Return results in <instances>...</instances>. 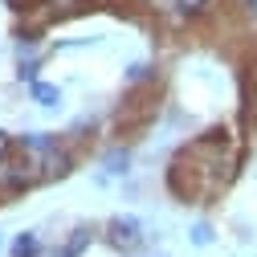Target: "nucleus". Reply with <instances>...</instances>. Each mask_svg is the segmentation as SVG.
I'll use <instances>...</instances> for the list:
<instances>
[{"instance_id":"f257e3e1","label":"nucleus","mask_w":257,"mask_h":257,"mask_svg":"<svg viewBox=\"0 0 257 257\" xmlns=\"http://www.w3.org/2000/svg\"><path fill=\"white\" fill-rule=\"evenodd\" d=\"M139 241H143V233H139V220H135V216H114V220H110V245H114V249L131 253Z\"/></svg>"},{"instance_id":"39448f33","label":"nucleus","mask_w":257,"mask_h":257,"mask_svg":"<svg viewBox=\"0 0 257 257\" xmlns=\"http://www.w3.org/2000/svg\"><path fill=\"white\" fill-rule=\"evenodd\" d=\"M25 147L33 151V155H45V151H53V135H25Z\"/></svg>"},{"instance_id":"1a4fd4ad","label":"nucleus","mask_w":257,"mask_h":257,"mask_svg":"<svg viewBox=\"0 0 257 257\" xmlns=\"http://www.w3.org/2000/svg\"><path fill=\"white\" fill-rule=\"evenodd\" d=\"M147 78V66H131V70H126V82H143Z\"/></svg>"},{"instance_id":"9d476101","label":"nucleus","mask_w":257,"mask_h":257,"mask_svg":"<svg viewBox=\"0 0 257 257\" xmlns=\"http://www.w3.org/2000/svg\"><path fill=\"white\" fill-rule=\"evenodd\" d=\"M9 151H13V139H9L5 131H0V164H5V159H9Z\"/></svg>"},{"instance_id":"0eeeda50","label":"nucleus","mask_w":257,"mask_h":257,"mask_svg":"<svg viewBox=\"0 0 257 257\" xmlns=\"http://www.w3.org/2000/svg\"><path fill=\"white\" fill-rule=\"evenodd\" d=\"M192 245H212V229L208 224H196V229H192Z\"/></svg>"},{"instance_id":"f03ea898","label":"nucleus","mask_w":257,"mask_h":257,"mask_svg":"<svg viewBox=\"0 0 257 257\" xmlns=\"http://www.w3.org/2000/svg\"><path fill=\"white\" fill-rule=\"evenodd\" d=\"M33 102L37 106H57L61 102V90L49 86V82H33Z\"/></svg>"},{"instance_id":"7ed1b4c3","label":"nucleus","mask_w":257,"mask_h":257,"mask_svg":"<svg viewBox=\"0 0 257 257\" xmlns=\"http://www.w3.org/2000/svg\"><path fill=\"white\" fill-rule=\"evenodd\" d=\"M66 172H70V155L57 151V147L45 151V176H66Z\"/></svg>"},{"instance_id":"9b49d317","label":"nucleus","mask_w":257,"mask_h":257,"mask_svg":"<svg viewBox=\"0 0 257 257\" xmlns=\"http://www.w3.org/2000/svg\"><path fill=\"white\" fill-rule=\"evenodd\" d=\"M249 9H257V0H249Z\"/></svg>"},{"instance_id":"20e7f679","label":"nucleus","mask_w":257,"mask_h":257,"mask_svg":"<svg viewBox=\"0 0 257 257\" xmlns=\"http://www.w3.org/2000/svg\"><path fill=\"white\" fill-rule=\"evenodd\" d=\"M90 245V229H74V237H70V245L61 249V257H78L82 249Z\"/></svg>"},{"instance_id":"6e6552de","label":"nucleus","mask_w":257,"mask_h":257,"mask_svg":"<svg viewBox=\"0 0 257 257\" xmlns=\"http://www.w3.org/2000/svg\"><path fill=\"white\" fill-rule=\"evenodd\" d=\"M106 164H110L106 172H126V151H122V155H110V159H106Z\"/></svg>"},{"instance_id":"423d86ee","label":"nucleus","mask_w":257,"mask_h":257,"mask_svg":"<svg viewBox=\"0 0 257 257\" xmlns=\"http://www.w3.org/2000/svg\"><path fill=\"white\" fill-rule=\"evenodd\" d=\"M33 253H37V237L33 233H21L17 245H13V257H33Z\"/></svg>"}]
</instances>
